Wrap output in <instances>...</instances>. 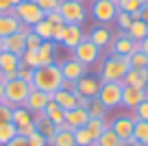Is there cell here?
I'll return each instance as SVG.
<instances>
[{
  "label": "cell",
  "mask_w": 148,
  "mask_h": 146,
  "mask_svg": "<svg viewBox=\"0 0 148 146\" xmlns=\"http://www.w3.org/2000/svg\"><path fill=\"white\" fill-rule=\"evenodd\" d=\"M50 101H52V94L42 92V90H37V87H31V92H28V96H26V101H24V107H26L31 114H42Z\"/></svg>",
  "instance_id": "8fae6325"
},
{
  "label": "cell",
  "mask_w": 148,
  "mask_h": 146,
  "mask_svg": "<svg viewBox=\"0 0 148 146\" xmlns=\"http://www.w3.org/2000/svg\"><path fill=\"white\" fill-rule=\"evenodd\" d=\"M139 50H142V52H144V55H146V57H148V37H144V39H142V41H139Z\"/></svg>",
  "instance_id": "f5cc1de1"
},
{
  "label": "cell",
  "mask_w": 148,
  "mask_h": 146,
  "mask_svg": "<svg viewBox=\"0 0 148 146\" xmlns=\"http://www.w3.org/2000/svg\"><path fill=\"white\" fill-rule=\"evenodd\" d=\"M118 7L116 0H94L92 2V18L96 20L98 24H109L116 20Z\"/></svg>",
  "instance_id": "ba28073f"
},
{
  "label": "cell",
  "mask_w": 148,
  "mask_h": 146,
  "mask_svg": "<svg viewBox=\"0 0 148 146\" xmlns=\"http://www.w3.org/2000/svg\"><path fill=\"white\" fill-rule=\"evenodd\" d=\"M120 83L122 85H133V87H146V83H148V68H142V70L139 68H131Z\"/></svg>",
  "instance_id": "ffe728a7"
},
{
  "label": "cell",
  "mask_w": 148,
  "mask_h": 146,
  "mask_svg": "<svg viewBox=\"0 0 148 146\" xmlns=\"http://www.w3.org/2000/svg\"><path fill=\"white\" fill-rule=\"evenodd\" d=\"M139 20L148 24V7H142V9H139Z\"/></svg>",
  "instance_id": "db71d44e"
},
{
  "label": "cell",
  "mask_w": 148,
  "mask_h": 146,
  "mask_svg": "<svg viewBox=\"0 0 148 146\" xmlns=\"http://www.w3.org/2000/svg\"><path fill=\"white\" fill-rule=\"evenodd\" d=\"M120 142H122L120 137H118L116 133H113V131H111L109 127H107L105 131L100 133V137H98V140L94 142V144H96V146H118Z\"/></svg>",
  "instance_id": "1f68e13d"
},
{
  "label": "cell",
  "mask_w": 148,
  "mask_h": 146,
  "mask_svg": "<svg viewBox=\"0 0 148 146\" xmlns=\"http://www.w3.org/2000/svg\"><path fill=\"white\" fill-rule=\"evenodd\" d=\"M129 70H131L129 57L111 55L100 65V83H120Z\"/></svg>",
  "instance_id": "7a4b0ae2"
},
{
  "label": "cell",
  "mask_w": 148,
  "mask_h": 146,
  "mask_svg": "<svg viewBox=\"0 0 148 146\" xmlns=\"http://www.w3.org/2000/svg\"><path fill=\"white\" fill-rule=\"evenodd\" d=\"M59 68H61V74H63V81H72V83H76L81 76H85V72H87V68H85L81 61H76L74 57L61 61Z\"/></svg>",
  "instance_id": "4fadbf2b"
},
{
  "label": "cell",
  "mask_w": 148,
  "mask_h": 146,
  "mask_svg": "<svg viewBox=\"0 0 148 146\" xmlns=\"http://www.w3.org/2000/svg\"><path fill=\"white\" fill-rule=\"evenodd\" d=\"M48 146H76L72 131H57L55 135L48 140Z\"/></svg>",
  "instance_id": "4316f807"
},
{
  "label": "cell",
  "mask_w": 148,
  "mask_h": 146,
  "mask_svg": "<svg viewBox=\"0 0 148 146\" xmlns=\"http://www.w3.org/2000/svg\"><path fill=\"white\" fill-rule=\"evenodd\" d=\"M98 92H100V79H94V76H81L76 81V94L79 96H85V98H96Z\"/></svg>",
  "instance_id": "9a60e30c"
},
{
  "label": "cell",
  "mask_w": 148,
  "mask_h": 146,
  "mask_svg": "<svg viewBox=\"0 0 148 146\" xmlns=\"http://www.w3.org/2000/svg\"><path fill=\"white\" fill-rule=\"evenodd\" d=\"M63 35H65V24H55V28H52V41H55V44H61Z\"/></svg>",
  "instance_id": "bcb514c9"
},
{
  "label": "cell",
  "mask_w": 148,
  "mask_h": 146,
  "mask_svg": "<svg viewBox=\"0 0 148 146\" xmlns=\"http://www.w3.org/2000/svg\"><path fill=\"white\" fill-rule=\"evenodd\" d=\"M146 90H148V83H146Z\"/></svg>",
  "instance_id": "94428289"
},
{
  "label": "cell",
  "mask_w": 148,
  "mask_h": 146,
  "mask_svg": "<svg viewBox=\"0 0 148 146\" xmlns=\"http://www.w3.org/2000/svg\"><path fill=\"white\" fill-rule=\"evenodd\" d=\"M87 114H89V118L107 120V109H105V105H102L98 98H92V101H89V105H87Z\"/></svg>",
  "instance_id": "d6a6232c"
},
{
  "label": "cell",
  "mask_w": 148,
  "mask_h": 146,
  "mask_svg": "<svg viewBox=\"0 0 148 146\" xmlns=\"http://www.w3.org/2000/svg\"><path fill=\"white\" fill-rule=\"evenodd\" d=\"M133 124H135L133 114H122V116H118V118H113L109 122V129L116 133L122 142H126V140L133 137Z\"/></svg>",
  "instance_id": "30bf717a"
},
{
  "label": "cell",
  "mask_w": 148,
  "mask_h": 146,
  "mask_svg": "<svg viewBox=\"0 0 148 146\" xmlns=\"http://www.w3.org/2000/svg\"><path fill=\"white\" fill-rule=\"evenodd\" d=\"M11 124H15V129L33 124V114L26 107H13V114H11Z\"/></svg>",
  "instance_id": "d4e9b609"
},
{
  "label": "cell",
  "mask_w": 148,
  "mask_h": 146,
  "mask_svg": "<svg viewBox=\"0 0 148 146\" xmlns=\"http://www.w3.org/2000/svg\"><path fill=\"white\" fill-rule=\"evenodd\" d=\"M20 65H22V61H20L18 55L7 52V50L0 52V72H18Z\"/></svg>",
  "instance_id": "603a6c76"
},
{
  "label": "cell",
  "mask_w": 148,
  "mask_h": 146,
  "mask_svg": "<svg viewBox=\"0 0 148 146\" xmlns=\"http://www.w3.org/2000/svg\"><path fill=\"white\" fill-rule=\"evenodd\" d=\"M129 63H131V68H148V57L144 55L142 50H135V52H131L129 55Z\"/></svg>",
  "instance_id": "8d00e7d4"
},
{
  "label": "cell",
  "mask_w": 148,
  "mask_h": 146,
  "mask_svg": "<svg viewBox=\"0 0 148 146\" xmlns=\"http://www.w3.org/2000/svg\"><path fill=\"white\" fill-rule=\"evenodd\" d=\"M61 90H65V92H76V83H72V81H63V83H61Z\"/></svg>",
  "instance_id": "816d5d0a"
},
{
  "label": "cell",
  "mask_w": 148,
  "mask_h": 146,
  "mask_svg": "<svg viewBox=\"0 0 148 146\" xmlns=\"http://www.w3.org/2000/svg\"><path fill=\"white\" fill-rule=\"evenodd\" d=\"M109 48H111V55H122V57H129L131 52L139 50V41L131 39V37L126 35L124 31H118V35H113V39H111Z\"/></svg>",
  "instance_id": "9c48e42d"
},
{
  "label": "cell",
  "mask_w": 148,
  "mask_h": 146,
  "mask_svg": "<svg viewBox=\"0 0 148 146\" xmlns=\"http://www.w3.org/2000/svg\"><path fill=\"white\" fill-rule=\"evenodd\" d=\"M107 127H109V122H107V120H98V118H89V120H87V124H85V129L89 131V135H92V140H94V142L100 137V133L105 131Z\"/></svg>",
  "instance_id": "f546056e"
},
{
  "label": "cell",
  "mask_w": 148,
  "mask_h": 146,
  "mask_svg": "<svg viewBox=\"0 0 148 146\" xmlns=\"http://www.w3.org/2000/svg\"><path fill=\"white\" fill-rule=\"evenodd\" d=\"M11 114H13V107L7 105V103H0V124H9Z\"/></svg>",
  "instance_id": "7bdbcfd3"
},
{
  "label": "cell",
  "mask_w": 148,
  "mask_h": 146,
  "mask_svg": "<svg viewBox=\"0 0 148 146\" xmlns=\"http://www.w3.org/2000/svg\"><path fill=\"white\" fill-rule=\"evenodd\" d=\"M26 140H28V144H31V146H48V140H46V137H44L39 131L31 133V135H28Z\"/></svg>",
  "instance_id": "ee69618b"
},
{
  "label": "cell",
  "mask_w": 148,
  "mask_h": 146,
  "mask_svg": "<svg viewBox=\"0 0 148 146\" xmlns=\"http://www.w3.org/2000/svg\"><path fill=\"white\" fill-rule=\"evenodd\" d=\"M39 9L44 11V13H50V11H57L61 5V0H33Z\"/></svg>",
  "instance_id": "ab89813d"
},
{
  "label": "cell",
  "mask_w": 148,
  "mask_h": 146,
  "mask_svg": "<svg viewBox=\"0 0 148 146\" xmlns=\"http://www.w3.org/2000/svg\"><path fill=\"white\" fill-rule=\"evenodd\" d=\"M113 22L118 24V28H120V31L126 33V31H129V26H131V22H133V18H131V13H126V11H118Z\"/></svg>",
  "instance_id": "f35d334b"
},
{
  "label": "cell",
  "mask_w": 148,
  "mask_h": 146,
  "mask_svg": "<svg viewBox=\"0 0 148 146\" xmlns=\"http://www.w3.org/2000/svg\"><path fill=\"white\" fill-rule=\"evenodd\" d=\"M148 98V90L146 87H133V85H124L122 87V107L133 111L142 101Z\"/></svg>",
  "instance_id": "7c38bea8"
},
{
  "label": "cell",
  "mask_w": 148,
  "mask_h": 146,
  "mask_svg": "<svg viewBox=\"0 0 148 146\" xmlns=\"http://www.w3.org/2000/svg\"><path fill=\"white\" fill-rule=\"evenodd\" d=\"M15 31H28L13 13H0V37H9Z\"/></svg>",
  "instance_id": "e0dca14e"
},
{
  "label": "cell",
  "mask_w": 148,
  "mask_h": 146,
  "mask_svg": "<svg viewBox=\"0 0 148 146\" xmlns=\"http://www.w3.org/2000/svg\"><path fill=\"white\" fill-rule=\"evenodd\" d=\"M52 101H55L63 111H70V109H74V107H79L76 105V92L57 90V92H52Z\"/></svg>",
  "instance_id": "44dd1931"
},
{
  "label": "cell",
  "mask_w": 148,
  "mask_h": 146,
  "mask_svg": "<svg viewBox=\"0 0 148 146\" xmlns=\"http://www.w3.org/2000/svg\"><path fill=\"white\" fill-rule=\"evenodd\" d=\"M2 44H5V50L7 52H13V55H22L24 50H26V31H15L11 33L9 37H5L2 39Z\"/></svg>",
  "instance_id": "2e32d148"
},
{
  "label": "cell",
  "mask_w": 148,
  "mask_h": 146,
  "mask_svg": "<svg viewBox=\"0 0 148 146\" xmlns=\"http://www.w3.org/2000/svg\"><path fill=\"white\" fill-rule=\"evenodd\" d=\"M122 83H100V92L96 98L105 105V109L122 107Z\"/></svg>",
  "instance_id": "8992f818"
},
{
  "label": "cell",
  "mask_w": 148,
  "mask_h": 146,
  "mask_svg": "<svg viewBox=\"0 0 148 146\" xmlns=\"http://www.w3.org/2000/svg\"><path fill=\"white\" fill-rule=\"evenodd\" d=\"M0 103H5V83H0Z\"/></svg>",
  "instance_id": "11a10c76"
},
{
  "label": "cell",
  "mask_w": 148,
  "mask_h": 146,
  "mask_svg": "<svg viewBox=\"0 0 148 146\" xmlns=\"http://www.w3.org/2000/svg\"><path fill=\"white\" fill-rule=\"evenodd\" d=\"M18 135V129H15V124H0V146L9 144L13 137Z\"/></svg>",
  "instance_id": "e575fe53"
},
{
  "label": "cell",
  "mask_w": 148,
  "mask_h": 146,
  "mask_svg": "<svg viewBox=\"0 0 148 146\" xmlns=\"http://www.w3.org/2000/svg\"><path fill=\"white\" fill-rule=\"evenodd\" d=\"M52 28H55V26H52V24L48 22V20H39V22H37L35 26H31V31L35 33L37 37H42L44 41H48V39L52 41Z\"/></svg>",
  "instance_id": "4dcf8cb0"
},
{
  "label": "cell",
  "mask_w": 148,
  "mask_h": 146,
  "mask_svg": "<svg viewBox=\"0 0 148 146\" xmlns=\"http://www.w3.org/2000/svg\"><path fill=\"white\" fill-rule=\"evenodd\" d=\"M133 118L146 120V122H148V98H146V101H142V103H139V105L133 109Z\"/></svg>",
  "instance_id": "b9f144b4"
},
{
  "label": "cell",
  "mask_w": 148,
  "mask_h": 146,
  "mask_svg": "<svg viewBox=\"0 0 148 146\" xmlns=\"http://www.w3.org/2000/svg\"><path fill=\"white\" fill-rule=\"evenodd\" d=\"M31 87L33 85L20 81V79H13V81L5 83V103L11 107H24V101H26Z\"/></svg>",
  "instance_id": "5b68a950"
},
{
  "label": "cell",
  "mask_w": 148,
  "mask_h": 146,
  "mask_svg": "<svg viewBox=\"0 0 148 146\" xmlns=\"http://www.w3.org/2000/svg\"><path fill=\"white\" fill-rule=\"evenodd\" d=\"M44 20H48L52 26H55V24H65L63 18H61V13H59V9H57V11H50V13H46V15H44Z\"/></svg>",
  "instance_id": "7dc6e473"
},
{
  "label": "cell",
  "mask_w": 148,
  "mask_h": 146,
  "mask_svg": "<svg viewBox=\"0 0 148 146\" xmlns=\"http://www.w3.org/2000/svg\"><path fill=\"white\" fill-rule=\"evenodd\" d=\"M11 13H13L26 28L35 26V24L39 22V20H44V15H46L39 7L35 5V2H33V0H24V2H20L18 7H13V11H11Z\"/></svg>",
  "instance_id": "277c9868"
},
{
  "label": "cell",
  "mask_w": 148,
  "mask_h": 146,
  "mask_svg": "<svg viewBox=\"0 0 148 146\" xmlns=\"http://www.w3.org/2000/svg\"><path fill=\"white\" fill-rule=\"evenodd\" d=\"M92 2H94V0H92Z\"/></svg>",
  "instance_id": "be15d7a7"
},
{
  "label": "cell",
  "mask_w": 148,
  "mask_h": 146,
  "mask_svg": "<svg viewBox=\"0 0 148 146\" xmlns=\"http://www.w3.org/2000/svg\"><path fill=\"white\" fill-rule=\"evenodd\" d=\"M133 142H139V144H148V122L146 120H137L135 118L133 124Z\"/></svg>",
  "instance_id": "83f0119b"
},
{
  "label": "cell",
  "mask_w": 148,
  "mask_h": 146,
  "mask_svg": "<svg viewBox=\"0 0 148 146\" xmlns=\"http://www.w3.org/2000/svg\"><path fill=\"white\" fill-rule=\"evenodd\" d=\"M59 13L65 24H83L87 20V7L85 0H61Z\"/></svg>",
  "instance_id": "3957f363"
},
{
  "label": "cell",
  "mask_w": 148,
  "mask_h": 146,
  "mask_svg": "<svg viewBox=\"0 0 148 146\" xmlns=\"http://www.w3.org/2000/svg\"><path fill=\"white\" fill-rule=\"evenodd\" d=\"M116 7L118 11H126V13H137L142 9L139 0H116Z\"/></svg>",
  "instance_id": "74e56055"
},
{
  "label": "cell",
  "mask_w": 148,
  "mask_h": 146,
  "mask_svg": "<svg viewBox=\"0 0 148 146\" xmlns=\"http://www.w3.org/2000/svg\"><path fill=\"white\" fill-rule=\"evenodd\" d=\"M72 57L76 61H81L85 68H89V65L98 63V59H100V48H98L96 44H92V41L85 37V39L72 50Z\"/></svg>",
  "instance_id": "52a82bcc"
},
{
  "label": "cell",
  "mask_w": 148,
  "mask_h": 146,
  "mask_svg": "<svg viewBox=\"0 0 148 146\" xmlns=\"http://www.w3.org/2000/svg\"><path fill=\"white\" fill-rule=\"evenodd\" d=\"M92 146H96V144H92Z\"/></svg>",
  "instance_id": "6125c7cd"
},
{
  "label": "cell",
  "mask_w": 148,
  "mask_h": 146,
  "mask_svg": "<svg viewBox=\"0 0 148 146\" xmlns=\"http://www.w3.org/2000/svg\"><path fill=\"white\" fill-rule=\"evenodd\" d=\"M33 72H35V70L20 65V70H18V79H20V81H24V83H28V85H33Z\"/></svg>",
  "instance_id": "f6af8a7d"
},
{
  "label": "cell",
  "mask_w": 148,
  "mask_h": 146,
  "mask_svg": "<svg viewBox=\"0 0 148 146\" xmlns=\"http://www.w3.org/2000/svg\"><path fill=\"white\" fill-rule=\"evenodd\" d=\"M74 142H76V146H92L94 144V140H92V135H89V131L85 127H81V129H74Z\"/></svg>",
  "instance_id": "d590c367"
},
{
  "label": "cell",
  "mask_w": 148,
  "mask_h": 146,
  "mask_svg": "<svg viewBox=\"0 0 148 146\" xmlns=\"http://www.w3.org/2000/svg\"><path fill=\"white\" fill-rule=\"evenodd\" d=\"M2 39H5V37H0V52L5 50V44H2Z\"/></svg>",
  "instance_id": "6f0895ef"
},
{
  "label": "cell",
  "mask_w": 148,
  "mask_h": 146,
  "mask_svg": "<svg viewBox=\"0 0 148 146\" xmlns=\"http://www.w3.org/2000/svg\"><path fill=\"white\" fill-rule=\"evenodd\" d=\"M44 116H46V118L50 120V122L61 124V122H63V118H65V111L61 109V107L57 105L55 101H50V103L46 105V109H44Z\"/></svg>",
  "instance_id": "f1b7e54d"
},
{
  "label": "cell",
  "mask_w": 148,
  "mask_h": 146,
  "mask_svg": "<svg viewBox=\"0 0 148 146\" xmlns=\"http://www.w3.org/2000/svg\"><path fill=\"white\" fill-rule=\"evenodd\" d=\"M13 11V2L11 0H0V13H11Z\"/></svg>",
  "instance_id": "f907efd6"
},
{
  "label": "cell",
  "mask_w": 148,
  "mask_h": 146,
  "mask_svg": "<svg viewBox=\"0 0 148 146\" xmlns=\"http://www.w3.org/2000/svg\"><path fill=\"white\" fill-rule=\"evenodd\" d=\"M63 120H65V124L74 131V129H81V127L87 124L89 114H87V109H83V107H74V109L65 111V118Z\"/></svg>",
  "instance_id": "d6986e66"
},
{
  "label": "cell",
  "mask_w": 148,
  "mask_h": 146,
  "mask_svg": "<svg viewBox=\"0 0 148 146\" xmlns=\"http://www.w3.org/2000/svg\"><path fill=\"white\" fill-rule=\"evenodd\" d=\"M42 41H44V39H42V37H37L31 28L26 31V48H28V50H39Z\"/></svg>",
  "instance_id": "60d3db41"
},
{
  "label": "cell",
  "mask_w": 148,
  "mask_h": 146,
  "mask_svg": "<svg viewBox=\"0 0 148 146\" xmlns=\"http://www.w3.org/2000/svg\"><path fill=\"white\" fill-rule=\"evenodd\" d=\"M39 65H50L55 63V55H57V44L55 41H42V46H39Z\"/></svg>",
  "instance_id": "cb8c5ba5"
},
{
  "label": "cell",
  "mask_w": 148,
  "mask_h": 146,
  "mask_svg": "<svg viewBox=\"0 0 148 146\" xmlns=\"http://www.w3.org/2000/svg\"><path fill=\"white\" fill-rule=\"evenodd\" d=\"M35 131H37V129H35V122H33V124H26V127H20V129H18V135L28 137L31 133H35Z\"/></svg>",
  "instance_id": "c3c4849f"
},
{
  "label": "cell",
  "mask_w": 148,
  "mask_h": 146,
  "mask_svg": "<svg viewBox=\"0 0 148 146\" xmlns=\"http://www.w3.org/2000/svg\"><path fill=\"white\" fill-rule=\"evenodd\" d=\"M20 61H22L24 68L35 70V68H39V52H37V50H28V48H26V50L20 55Z\"/></svg>",
  "instance_id": "836d02e7"
},
{
  "label": "cell",
  "mask_w": 148,
  "mask_h": 146,
  "mask_svg": "<svg viewBox=\"0 0 148 146\" xmlns=\"http://www.w3.org/2000/svg\"><path fill=\"white\" fill-rule=\"evenodd\" d=\"M118 146H133V142H131V140H126V142H120Z\"/></svg>",
  "instance_id": "9f6ffc18"
},
{
  "label": "cell",
  "mask_w": 148,
  "mask_h": 146,
  "mask_svg": "<svg viewBox=\"0 0 148 146\" xmlns=\"http://www.w3.org/2000/svg\"><path fill=\"white\" fill-rule=\"evenodd\" d=\"M133 142V140H131ZM133 146H148V144H139V142H133Z\"/></svg>",
  "instance_id": "91938a15"
},
{
  "label": "cell",
  "mask_w": 148,
  "mask_h": 146,
  "mask_svg": "<svg viewBox=\"0 0 148 146\" xmlns=\"http://www.w3.org/2000/svg\"><path fill=\"white\" fill-rule=\"evenodd\" d=\"M5 146H31V144H28V140H26V137H22V135H15L13 140H11L9 144H5Z\"/></svg>",
  "instance_id": "681fc988"
},
{
  "label": "cell",
  "mask_w": 148,
  "mask_h": 146,
  "mask_svg": "<svg viewBox=\"0 0 148 146\" xmlns=\"http://www.w3.org/2000/svg\"><path fill=\"white\" fill-rule=\"evenodd\" d=\"M61 83H63V74H61V68L57 61L50 65H39L33 72V87H37L42 92L52 94V92L61 90Z\"/></svg>",
  "instance_id": "6da1fadb"
},
{
  "label": "cell",
  "mask_w": 148,
  "mask_h": 146,
  "mask_svg": "<svg viewBox=\"0 0 148 146\" xmlns=\"http://www.w3.org/2000/svg\"><path fill=\"white\" fill-rule=\"evenodd\" d=\"M11 2H13V7H18L20 2H24V0H11Z\"/></svg>",
  "instance_id": "680465c9"
},
{
  "label": "cell",
  "mask_w": 148,
  "mask_h": 146,
  "mask_svg": "<svg viewBox=\"0 0 148 146\" xmlns=\"http://www.w3.org/2000/svg\"><path fill=\"white\" fill-rule=\"evenodd\" d=\"M92 44H96L98 48H109V44H111V39H113V35H111V31L107 28V24H98V26H94L92 28V33H89V37H87Z\"/></svg>",
  "instance_id": "ac0fdd59"
},
{
  "label": "cell",
  "mask_w": 148,
  "mask_h": 146,
  "mask_svg": "<svg viewBox=\"0 0 148 146\" xmlns=\"http://www.w3.org/2000/svg\"><path fill=\"white\" fill-rule=\"evenodd\" d=\"M33 122H35V129L42 133L46 140H50V137L57 133V124L50 122V120L44 116V111H42V114H33Z\"/></svg>",
  "instance_id": "7402d4cb"
},
{
  "label": "cell",
  "mask_w": 148,
  "mask_h": 146,
  "mask_svg": "<svg viewBox=\"0 0 148 146\" xmlns=\"http://www.w3.org/2000/svg\"><path fill=\"white\" fill-rule=\"evenodd\" d=\"M83 39H85V33H83V26H81V24H65V35H63V39H61V46H63L65 50L72 52Z\"/></svg>",
  "instance_id": "5bb4252c"
},
{
  "label": "cell",
  "mask_w": 148,
  "mask_h": 146,
  "mask_svg": "<svg viewBox=\"0 0 148 146\" xmlns=\"http://www.w3.org/2000/svg\"><path fill=\"white\" fill-rule=\"evenodd\" d=\"M126 35H129L131 39H135V41H142L144 37H148V24L142 22V20H133L129 31H126Z\"/></svg>",
  "instance_id": "484cf974"
}]
</instances>
